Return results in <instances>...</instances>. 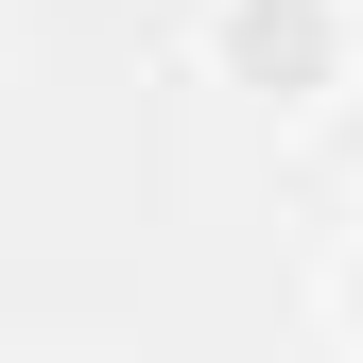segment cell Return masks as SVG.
Listing matches in <instances>:
<instances>
[{
  "instance_id": "obj_1",
  "label": "cell",
  "mask_w": 363,
  "mask_h": 363,
  "mask_svg": "<svg viewBox=\"0 0 363 363\" xmlns=\"http://www.w3.org/2000/svg\"><path fill=\"white\" fill-rule=\"evenodd\" d=\"M191 52H208V86L242 121H329L363 86V0H208Z\"/></svg>"
},
{
  "instance_id": "obj_2",
  "label": "cell",
  "mask_w": 363,
  "mask_h": 363,
  "mask_svg": "<svg viewBox=\"0 0 363 363\" xmlns=\"http://www.w3.org/2000/svg\"><path fill=\"white\" fill-rule=\"evenodd\" d=\"M311 329H329V346H363V225L329 242V277H311Z\"/></svg>"
}]
</instances>
